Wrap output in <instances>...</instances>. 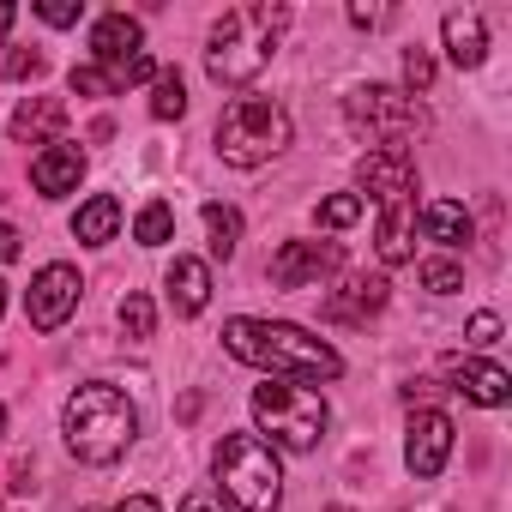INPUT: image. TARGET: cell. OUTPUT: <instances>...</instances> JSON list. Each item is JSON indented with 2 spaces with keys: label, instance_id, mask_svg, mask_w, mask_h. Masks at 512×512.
Masks as SVG:
<instances>
[{
  "label": "cell",
  "instance_id": "cell-1",
  "mask_svg": "<svg viewBox=\"0 0 512 512\" xmlns=\"http://www.w3.org/2000/svg\"><path fill=\"white\" fill-rule=\"evenodd\" d=\"M223 350L247 368H266V374H290V380H338L344 374V356L290 326V320H229L223 326Z\"/></svg>",
  "mask_w": 512,
  "mask_h": 512
},
{
  "label": "cell",
  "instance_id": "cell-2",
  "mask_svg": "<svg viewBox=\"0 0 512 512\" xmlns=\"http://www.w3.org/2000/svg\"><path fill=\"white\" fill-rule=\"evenodd\" d=\"M290 25V7H272V0H253V7H229L211 25V49H205V73L217 85H247L260 79L266 61L278 55V37Z\"/></svg>",
  "mask_w": 512,
  "mask_h": 512
},
{
  "label": "cell",
  "instance_id": "cell-3",
  "mask_svg": "<svg viewBox=\"0 0 512 512\" xmlns=\"http://www.w3.org/2000/svg\"><path fill=\"white\" fill-rule=\"evenodd\" d=\"M61 434H67V452H73V458H85V464H115V458L133 446V434H139V410H133V398H127L121 386L91 380V386H79V392L67 398Z\"/></svg>",
  "mask_w": 512,
  "mask_h": 512
},
{
  "label": "cell",
  "instance_id": "cell-4",
  "mask_svg": "<svg viewBox=\"0 0 512 512\" xmlns=\"http://www.w3.org/2000/svg\"><path fill=\"white\" fill-rule=\"evenodd\" d=\"M290 145V115L284 103L272 97H235L223 115H217V157L235 163V169H253Z\"/></svg>",
  "mask_w": 512,
  "mask_h": 512
},
{
  "label": "cell",
  "instance_id": "cell-5",
  "mask_svg": "<svg viewBox=\"0 0 512 512\" xmlns=\"http://www.w3.org/2000/svg\"><path fill=\"white\" fill-rule=\"evenodd\" d=\"M217 482H223V494H229L241 512H278V500H284L278 452H272L260 434H229V440L217 446Z\"/></svg>",
  "mask_w": 512,
  "mask_h": 512
},
{
  "label": "cell",
  "instance_id": "cell-6",
  "mask_svg": "<svg viewBox=\"0 0 512 512\" xmlns=\"http://www.w3.org/2000/svg\"><path fill=\"white\" fill-rule=\"evenodd\" d=\"M253 422H260L272 434V446L284 452H314L326 440V398L308 392V386H290V380H266V386H253Z\"/></svg>",
  "mask_w": 512,
  "mask_h": 512
},
{
  "label": "cell",
  "instance_id": "cell-7",
  "mask_svg": "<svg viewBox=\"0 0 512 512\" xmlns=\"http://www.w3.org/2000/svg\"><path fill=\"white\" fill-rule=\"evenodd\" d=\"M344 115H350L356 133L374 139L368 151H404V139L422 133V103L410 91H398V85H362V91H350Z\"/></svg>",
  "mask_w": 512,
  "mask_h": 512
},
{
  "label": "cell",
  "instance_id": "cell-8",
  "mask_svg": "<svg viewBox=\"0 0 512 512\" xmlns=\"http://www.w3.org/2000/svg\"><path fill=\"white\" fill-rule=\"evenodd\" d=\"M344 266V247L338 241H284L272 253V284L278 290H308L320 278H332Z\"/></svg>",
  "mask_w": 512,
  "mask_h": 512
},
{
  "label": "cell",
  "instance_id": "cell-9",
  "mask_svg": "<svg viewBox=\"0 0 512 512\" xmlns=\"http://www.w3.org/2000/svg\"><path fill=\"white\" fill-rule=\"evenodd\" d=\"M79 272L73 266H43L37 278H31V296H25V314H31V326L37 332H61L67 320H73V308H79Z\"/></svg>",
  "mask_w": 512,
  "mask_h": 512
},
{
  "label": "cell",
  "instance_id": "cell-10",
  "mask_svg": "<svg viewBox=\"0 0 512 512\" xmlns=\"http://www.w3.org/2000/svg\"><path fill=\"white\" fill-rule=\"evenodd\" d=\"M452 416L446 410H416L410 416V440H404V464L410 476H440L446 458H452Z\"/></svg>",
  "mask_w": 512,
  "mask_h": 512
},
{
  "label": "cell",
  "instance_id": "cell-11",
  "mask_svg": "<svg viewBox=\"0 0 512 512\" xmlns=\"http://www.w3.org/2000/svg\"><path fill=\"white\" fill-rule=\"evenodd\" d=\"M356 175H362V193H374L380 205L416 199V157L410 151H368L356 163Z\"/></svg>",
  "mask_w": 512,
  "mask_h": 512
},
{
  "label": "cell",
  "instance_id": "cell-12",
  "mask_svg": "<svg viewBox=\"0 0 512 512\" xmlns=\"http://www.w3.org/2000/svg\"><path fill=\"white\" fill-rule=\"evenodd\" d=\"M386 296H392L386 278H350L344 290H332V296L320 302V314H326L332 326H362V320H374V314L386 308Z\"/></svg>",
  "mask_w": 512,
  "mask_h": 512
},
{
  "label": "cell",
  "instance_id": "cell-13",
  "mask_svg": "<svg viewBox=\"0 0 512 512\" xmlns=\"http://www.w3.org/2000/svg\"><path fill=\"white\" fill-rule=\"evenodd\" d=\"M79 175H85V151L79 145H43L37 151V163H31V187L43 193V199H61V193H73L79 187Z\"/></svg>",
  "mask_w": 512,
  "mask_h": 512
},
{
  "label": "cell",
  "instance_id": "cell-14",
  "mask_svg": "<svg viewBox=\"0 0 512 512\" xmlns=\"http://www.w3.org/2000/svg\"><path fill=\"white\" fill-rule=\"evenodd\" d=\"M452 392H464L470 404H482V410H500L506 398H512V374L506 368H494V362H452Z\"/></svg>",
  "mask_w": 512,
  "mask_h": 512
},
{
  "label": "cell",
  "instance_id": "cell-15",
  "mask_svg": "<svg viewBox=\"0 0 512 512\" xmlns=\"http://www.w3.org/2000/svg\"><path fill=\"white\" fill-rule=\"evenodd\" d=\"M139 43H145V31H139V19H127V13H103V19L91 25V55H97V67L133 61Z\"/></svg>",
  "mask_w": 512,
  "mask_h": 512
},
{
  "label": "cell",
  "instance_id": "cell-16",
  "mask_svg": "<svg viewBox=\"0 0 512 512\" xmlns=\"http://www.w3.org/2000/svg\"><path fill=\"white\" fill-rule=\"evenodd\" d=\"M163 284H169V302H175V314H205V302H211V266L205 260H187V253H175V266L163 272Z\"/></svg>",
  "mask_w": 512,
  "mask_h": 512
},
{
  "label": "cell",
  "instance_id": "cell-17",
  "mask_svg": "<svg viewBox=\"0 0 512 512\" xmlns=\"http://www.w3.org/2000/svg\"><path fill=\"white\" fill-rule=\"evenodd\" d=\"M380 260L386 266H410L416 260V199H398L380 211Z\"/></svg>",
  "mask_w": 512,
  "mask_h": 512
},
{
  "label": "cell",
  "instance_id": "cell-18",
  "mask_svg": "<svg viewBox=\"0 0 512 512\" xmlns=\"http://www.w3.org/2000/svg\"><path fill=\"white\" fill-rule=\"evenodd\" d=\"M67 127V103L61 97H25L13 115V139L19 145H55V133Z\"/></svg>",
  "mask_w": 512,
  "mask_h": 512
},
{
  "label": "cell",
  "instance_id": "cell-19",
  "mask_svg": "<svg viewBox=\"0 0 512 512\" xmlns=\"http://www.w3.org/2000/svg\"><path fill=\"white\" fill-rule=\"evenodd\" d=\"M440 37H446V55H452L458 67H482V55H488V31H482L476 13H446V19H440Z\"/></svg>",
  "mask_w": 512,
  "mask_h": 512
},
{
  "label": "cell",
  "instance_id": "cell-20",
  "mask_svg": "<svg viewBox=\"0 0 512 512\" xmlns=\"http://www.w3.org/2000/svg\"><path fill=\"white\" fill-rule=\"evenodd\" d=\"M115 229H121V199H115V193H97V199L79 205V217H73V235H79L85 247L115 241Z\"/></svg>",
  "mask_w": 512,
  "mask_h": 512
},
{
  "label": "cell",
  "instance_id": "cell-21",
  "mask_svg": "<svg viewBox=\"0 0 512 512\" xmlns=\"http://www.w3.org/2000/svg\"><path fill=\"white\" fill-rule=\"evenodd\" d=\"M422 229H428V241H440V247H464V241H470V211H464L458 199H434V205H422Z\"/></svg>",
  "mask_w": 512,
  "mask_h": 512
},
{
  "label": "cell",
  "instance_id": "cell-22",
  "mask_svg": "<svg viewBox=\"0 0 512 512\" xmlns=\"http://www.w3.org/2000/svg\"><path fill=\"white\" fill-rule=\"evenodd\" d=\"M205 229H211V253H217V260H229L235 241H241V211L211 199V205H205Z\"/></svg>",
  "mask_w": 512,
  "mask_h": 512
},
{
  "label": "cell",
  "instance_id": "cell-23",
  "mask_svg": "<svg viewBox=\"0 0 512 512\" xmlns=\"http://www.w3.org/2000/svg\"><path fill=\"white\" fill-rule=\"evenodd\" d=\"M133 235H139V247H163V241L175 235V211H169L163 199H151V205L133 217Z\"/></svg>",
  "mask_w": 512,
  "mask_h": 512
},
{
  "label": "cell",
  "instance_id": "cell-24",
  "mask_svg": "<svg viewBox=\"0 0 512 512\" xmlns=\"http://www.w3.org/2000/svg\"><path fill=\"white\" fill-rule=\"evenodd\" d=\"M151 115H157V121H181V115H187V85H181V73H157Z\"/></svg>",
  "mask_w": 512,
  "mask_h": 512
},
{
  "label": "cell",
  "instance_id": "cell-25",
  "mask_svg": "<svg viewBox=\"0 0 512 512\" xmlns=\"http://www.w3.org/2000/svg\"><path fill=\"white\" fill-rule=\"evenodd\" d=\"M121 326H127V338H151V332H157V308H151V296L127 290V302H121Z\"/></svg>",
  "mask_w": 512,
  "mask_h": 512
},
{
  "label": "cell",
  "instance_id": "cell-26",
  "mask_svg": "<svg viewBox=\"0 0 512 512\" xmlns=\"http://www.w3.org/2000/svg\"><path fill=\"white\" fill-rule=\"evenodd\" d=\"M326 229H350L356 217H362V193H332V199H320V211H314Z\"/></svg>",
  "mask_w": 512,
  "mask_h": 512
},
{
  "label": "cell",
  "instance_id": "cell-27",
  "mask_svg": "<svg viewBox=\"0 0 512 512\" xmlns=\"http://www.w3.org/2000/svg\"><path fill=\"white\" fill-rule=\"evenodd\" d=\"M422 284L434 296H452V290H464V266L458 260H422Z\"/></svg>",
  "mask_w": 512,
  "mask_h": 512
},
{
  "label": "cell",
  "instance_id": "cell-28",
  "mask_svg": "<svg viewBox=\"0 0 512 512\" xmlns=\"http://www.w3.org/2000/svg\"><path fill=\"white\" fill-rule=\"evenodd\" d=\"M404 85L410 91H428L434 85V55L428 49H404Z\"/></svg>",
  "mask_w": 512,
  "mask_h": 512
},
{
  "label": "cell",
  "instance_id": "cell-29",
  "mask_svg": "<svg viewBox=\"0 0 512 512\" xmlns=\"http://www.w3.org/2000/svg\"><path fill=\"white\" fill-rule=\"evenodd\" d=\"M79 97H115V85H109V73L103 67H73V79H67Z\"/></svg>",
  "mask_w": 512,
  "mask_h": 512
},
{
  "label": "cell",
  "instance_id": "cell-30",
  "mask_svg": "<svg viewBox=\"0 0 512 512\" xmlns=\"http://www.w3.org/2000/svg\"><path fill=\"white\" fill-rule=\"evenodd\" d=\"M37 13H43L49 25H79V19H85L79 0H37Z\"/></svg>",
  "mask_w": 512,
  "mask_h": 512
},
{
  "label": "cell",
  "instance_id": "cell-31",
  "mask_svg": "<svg viewBox=\"0 0 512 512\" xmlns=\"http://www.w3.org/2000/svg\"><path fill=\"white\" fill-rule=\"evenodd\" d=\"M43 73V55L37 49H13L7 55V79H37Z\"/></svg>",
  "mask_w": 512,
  "mask_h": 512
},
{
  "label": "cell",
  "instance_id": "cell-32",
  "mask_svg": "<svg viewBox=\"0 0 512 512\" xmlns=\"http://www.w3.org/2000/svg\"><path fill=\"white\" fill-rule=\"evenodd\" d=\"M494 338H500V314H476V320H470V344H476V350H488Z\"/></svg>",
  "mask_w": 512,
  "mask_h": 512
},
{
  "label": "cell",
  "instance_id": "cell-33",
  "mask_svg": "<svg viewBox=\"0 0 512 512\" xmlns=\"http://www.w3.org/2000/svg\"><path fill=\"white\" fill-rule=\"evenodd\" d=\"M181 512H229V506H223V494H217V488H193V494L181 500Z\"/></svg>",
  "mask_w": 512,
  "mask_h": 512
},
{
  "label": "cell",
  "instance_id": "cell-34",
  "mask_svg": "<svg viewBox=\"0 0 512 512\" xmlns=\"http://www.w3.org/2000/svg\"><path fill=\"white\" fill-rule=\"evenodd\" d=\"M13 260H19V229L0 223V266H13Z\"/></svg>",
  "mask_w": 512,
  "mask_h": 512
},
{
  "label": "cell",
  "instance_id": "cell-35",
  "mask_svg": "<svg viewBox=\"0 0 512 512\" xmlns=\"http://www.w3.org/2000/svg\"><path fill=\"white\" fill-rule=\"evenodd\" d=\"M380 19H386L380 7H350V25H362V31H368V25H380Z\"/></svg>",
  "mask_w": 512,
  "mask_h": 512
},
{
  "label": "cell",
  "instance_id": "cell-36",
  "mask_svg": "<svg viewBox=\"0 0 512 512\" xmlns=\"http://www.w3.org/2000/svg\"><path fill=\"white\" fill-rule=\"evenodd\" d=\"M115 512H163V506H157V500H151V494H133V500H121V506H115Z\"/></svg>",
  "mask_w": 512,
  "mask_h": 512
},
{
  "label": "cell",
  "instance_id": "cell-37",
  "mask_svg": "<svg viewBox=\"0 0 512 512\" xmlns=\"http://www.w3.org/2000/svg\"><path fill=\"white\" fill-rule=\"evenodd\" d=\"M7 31H13V7L0 0V43H7Z\"/></svg>",
  "mask_w": 512,
  "mask_h": 512
},
{
  "label": "cell",
  "instance_id": "cell-38",
  "mask_svg": "<svg viewBox=\"0 0 512 512\" xmlns=\"http://www.w3.org/2000/svg\"><path fill=\"white\" fill-rule=\"evenodd\" d=\"M0 308H7V284H0Z\"/></svg>",
  "mask_w": 512,
  "mask_h": 512
},
{
  "label": "cell",
  "instance_id": "cell-39",
  "mask_svg": "<svg viewBox=\"0 0 512 512\" xmlns=\"http://www.w3.org/2000/svg\"><path fill=\"white\" fill-rule=\"evenodd\" d=\"M0 428H7V410H0Z\"/></svg>",
  "mask_w": 512,
  "mask_h": 512
},
{
  "label": "cell",
  "instance_id": "cell-40",
  "mask_svg": "<svg viewBox=\"0 0 512 512\" xmlns=\"http://www.w3.org/2000/svg\"><path fill=\"white\" fill-rule=\"evenodd\" d=\"M332 512H350V506H332Z\"/></svg>",
  "mask_w": 512,
  "mask_h": 512
}]
</instances>
